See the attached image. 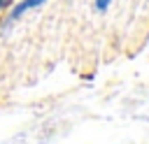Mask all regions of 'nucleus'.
Wrapping results in <instances>:
<instances>
[{"mask_svg":"<svg viewBox=\"0 0 149 144\" xmlns=\"http://www.w3.org/2000/svg\"><path fill=\"white\" fill-rule=\"evenodd\" d=\"M42 2H44V0H23L21 5H16V7L12 9V16H9V19H12V21H16L26 9H33V7H37V5H42Z\"/></svg>","mask_w":149,"mask_h":144,"instance_id":"nucleus-1","label":"nucleus"},{"mask_svg":"<svg viewBox=\"0 0 149 144\" xmlns=\"http://www.w3.org/2000/svg\"><path fill=\"white\" fill-rule=\"evenodd\" d=\"M107 5H109V0H95V7H98L100 12H105V9H107Z\"/></svg>","mask_w":149,"mask_h":144,"instance_id":"nucleus-2","label":"nucleus"},{"mask_svg":"<svg viewBox=\"0 0 149 144\" xmlns=\"http://www.w3.org/2000/svg\"><path fill=\"white\" fill-rule=\"evenodd\" d=\"M9 2H12V0H0V9H2L5 5H9Z\"/></svg>","mask_w":149,"mask_h":144,"instance_id":"nucleus-3","label":"nucleus"}]
</instances>
